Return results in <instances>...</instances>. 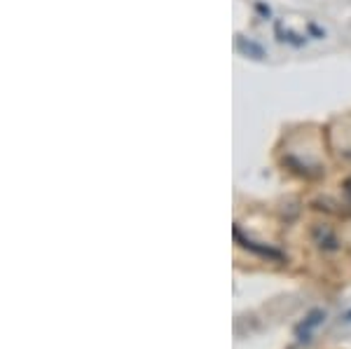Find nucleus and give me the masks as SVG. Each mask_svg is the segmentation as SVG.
Returning <instances> with one entry per match:
<instances>
[{
	"label": "nucleus",
	"mask_w": 351,
	"mask_h": 349,
	"mask_svg": "<svg viewBox=\"0 0 351 349\" xmlns=\"http://www.w3.org/2000/svg\"><path fill=\"white\" fill-rule=\"evenodd\" d=\"M326 309H321V307H316V309H311V312L307 314V317L302 319V322L298 324V328H295V335L300 337V340H309V335L314 333L319 326H324L326 322Z\"/></svg>",
	"instance_id": "1"
},
{
	"label": "nucleus",
	"mask_w": 351,
	"mask_h": 349,
	"mask_svg": "<svg viewBox=\"0 0 351 349\" xmlns=\"http://www.w3.org/2000/svg\"><path fill=\"white\" fill-rule=\"evenodd\" d=\"M237 52L248 56V59H256V61H263L265 56H267V52H265L263 45H258L256 40H251V38H243V36H237Z\"/></svg>",
	"instance_id": "2"
},
{
	"label": "nucleus",
	"mask_w": 351,
	"mask_h": 349,
	"mask_svg": "<svg viewBox=\"0 0 351 349\" xmlns=\"http://www.w3.org/2000/svg\"><path fill=\"white\" fill-rule=\"evenodd\" d=\"M314 239H316V244H319L321 249H326V251H335L337 249V237L328 228H316L314 230Z\"/></svg>",
	"instance_id": "3"
},
{
	"label": "nucleus",
	"mask_w": 351,
	"mask_h": 349,
	"mask_svg": "<svg viewBox=\"0 0 351 349\" xmlns=\"http://www.w3.org/2000/svg\"><path fill=\"white\" fill-rule=\"evenodd\" d=\"M339 326H351V309H347V312L339 317Z\"/></svg>",
	"instance_id": "4"
},
{
	"label": "nucleus",
	"mask_w": 351,
	"mask_h": 349,
	"mask_svg": "<svg viewBox=\"0 0 351 349\" xmlns=\"http://www.w3.org/2000/svg\"><path fill=\"white\" fill-rule=\"evenodd\" d=\"M258 12H263L265 16H269V8H265V5L260 3V5H258Z\"/></svg>",
	"instance_id": "5"
}]
</instances>
